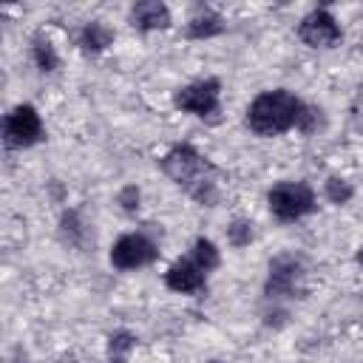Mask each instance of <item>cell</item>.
<instances>
[{
  "label": "cell",
  "mask_w": 363,
  "mask_h": 363,
  "mask_svg": "<svg viewBox=\"0 0 363 363\" xmlns=\"http://www.w3.org/2000/svg\"><path fill=\"white\" fill-rule=\"evenodd\" d=\"M162 170L179 184L184 187L199 204L216 207L218 201V190H216V167L193 147V145H173L164 156H162Z\"/></svg>",
  "instance_id": "1"
},
{
  "label": "cell",
  "mask_w": 363,
  "mask_h": 363,
  "mask_svg": "<svg viewBox=\"0 0 363 363\" xmlns=\"http://www.w3.org/2000/svg\"><path fill=\"white\" fill-rule=\"evenodd\" d=\"M309 113L312 111H306L295 94L278 88V91H267L252 99V105L247 111V125L258 136H275V133H284V130L306 122Z\"/></svg>",
  "instance_id": "2"
},
{
  "label": "cell",
  "mask_w": 363,
  "mask_h": 363,
  "mask_svg": "<svg viewBox=\"0 0 363 363\" xmlns=\"http://www.w3.org/2000/svg\"><path fill=\"white\" fill-rule=\"evenodd\" d=\"M267 201H269V210L275 213V218H281V221H295V218H301V216L315 210V193L303 182H281V184H275L269 190Z\"/></svg>",
  "instance_id": "3"
},
{
  "label": "cell",
  "mask_w": 363,
  "mask_h": 363,
  "mask_svg": "<svg viewBox=\"0 0 363 363\" xmlns=\"http://www.w3.org/2000/svg\"><path fill=\"white\" fill-rule=\"evenodd\" d=\"M40 133H43L40 113L31 105H17L3 122V139L9 147H28L40 139Z\"/></svg>",
  "instance_id": "4"
},
{
  "label": "cell",
  "mask_w": 363,
  "mask_h": 363,
  "mask_svg": "<svg viewBox=\"0 0 363 363\" xmlns=\"http://www.w3.org/2000/svg\"><path fill=\"white\" fill-rule=\"evenodd\" d=\"M159 258V250L150 238L139 235V233H130V235H122L113 250H111V264L116 269H136V267H145V264H153Z\"/></svg>",
  "instance_id": "5"
},
{
  "label": "cell",
  "mask_w": 363,
  "mask_h": 363,
  "mask_svg": "<svg viewBox=\"0 0 363 363\" xmlns=\"http://www.w3.org/2000/svg\"><path fill=\"white\" fill-rule=\"evenodd\" d=\"M298 37L312 48H329L340 40V26L335 23V17L326 9H315L312 14H306L301 20Z\"/></svg>",
  "instance_id": "6"
},
{
  "label": "cell",
  "mask_w": 363,
  "mask_h": 363,
  "mask_svg": "<svg viewBox=\"0 0 363 363\" xmlns=\"http://www.w3.org/2000/svg\"><path fill=\"white\" fill-rule=\"evenodd\" d=\"M218 79H204V82H193V85H184L176 96H173V102H176V108H182V111H190V113H196V116H207V113H213L216 108H218Z\"/></svg>",
  "instance_id": "7"
},
{
  "label": "cell",
  "mask_w": 363,
  "mask_h": 363,
  "mask_svg": "<svg viewBox=\"0 0 363 363\" xmlns=\"http://www.w3.org/2000/svg\"><path fill=\"white\" fill-rule=\"evenodd\" d=\"M301 272H303V267H301L298 258H292V255H278V258H272V264H269V278H267L264 292H267L269 298L292 295V292H295V284H298V278H301Z\"/></svg>",
  "instance_id": "8"
},
{
  "label": "cell",
  "mask_w": 363,
  "mask_h": 363,
  "mask_svg": "<svg viewBox=\"0 0 363 363\" xmlns=\"http://www.w3.org/2000/svg\"><path fill=\"white\" fill-rule=\"evenodd\" d=\"M164 284L173 292H201L204 289V269L196 261L182 258L164 272Z\"/></svg>",
  "instance_id": "9"
},
{
  "label": "cell",
  "mask_w": 363,
  "mask_h": 363,
  "mask_svg": "<svg viewBox=\"0 0 363 363\" xmlns=\"http://www.w3.org/2000/svg\"><path fill=\"white\" fill-rule=\"evenodd\" d=\"M130 23L139 28V31H153V28H167L170 26V11L164 3L159 0H145V3H136L130 9Z\"/></svg>",
  "instance_id": "10"
},
{
  "label": "cell",
  "mask_w": 363,
  "mask_h": 363,
  "mask_svg": "<svg viewBox=\"0 0 363 363\" xmlns=\"http://www.w3.org/2000/svg\"><path fill=\"white\" fill-rule=\"evenodd\" d=\"M113 43V31L105 23H88L79 34V45L85 54H99Z\"/></svg>",
  "instance_id": "11"
},
{
  "label": "cell",
  "mask_w": 363,
  "mask_h": 363,
  "mask_svg": "<svg viewBox=\"0 0 363 363\" xmlns=\"http://www.w3.org/2000/svg\"><path fill=\"white\" fill-rule=\"evenodd\" d=\"M221 31H224V23H221V17H218L216 11H199V14H193L190 23H187V37H193V40L216 37V34H221Z\"/></svg>",
  "instance_id": "12"
},
{
  "label": "cell",
  "mask_w": 363,
  "mask_h": 363,
  "mask_svg": "<svg viewBox=\"0 0 363 363\" xmlns=\"http://www.w3.org/2000/svg\"><path fill=\"white\" fill-rule=\"evenodd\" d=\"M193 261H196L204 272L216 269V267H218V250H216V244H213L210 238H196V244H193Z\"/></svg>",
  "instance_id": "13"
},
{
  "label": "cell",
  "mask_w": 363,
  "mask_h": 363,
  "mask_svg": "<svg viewBox=\"0 0 363 363\" xmlns=\"http://www.w3.org/2000/svg\"><path fill=\"white\" fill-rule=\"evenodd\" d=\"M34 60L40 65V71H54L60 65V57L54 51V45L45 40V37H37L34 40Z\"/></svg>",
  "instance_id": "14"
},
{
  "label": "cell",
  "mask_w": 363,
  "mask_h": 363,
  "mask_svg": "<svg viewBox=\"0 0 363 363\" xmlns=\"http://www.w3.org/2000/svg\"><path fill=\"white\" fill-rule=\"evenodd\" d=\"M352 184L346 182V179H340V176H329L326 179V199L332 201V204H346L349 199H352Z\"/></svg>",
  "instance_id": "15"
},
{
  "label": "cell",
  "mask_w": 363,
  "mask_h": 363,
  "mask_svg": "<svg viewBox=\"0 0 363 363\" xmlns=\"http://www.w3.org/2000/svg\"><path fill=\"white\" fill-rule=\"evenodd\" d=\"M136 343V335H130L128 329H119V332H111L108 337V354L111 357H125Z\"/></svg>",
  "instance_id": "16"
},
{
  "label": "cell",
  "mask_w": 363,
  "mask_h": 363,
  "mask_svg": "<svg viewBox=\"0 0 363 363\" xmlns=\"http://www.w3.org/2000/svg\"><path fill=\"white\" fill-rule=\"evenodd\" d=\"M250 238H252V224L250 221H233L230 227H227V241L233 244V247H247L250 244Z\"/></svg>",
  "instance_id": "17"
},
{
  "label": "cell",
  "mask_w": 363,
  "mask_h": 363,
  "mask_svg": "<svg viewBox=\"0 0 363 363\" xmlns=\"http://www.w3.org/2000/svg\"><path fill=\"white\" fill-rule=\"evenodd\" d=\"M62 233H65L74 244H82V227H79V213H77V210L62 213Z\"/></svg>",
  "instance_id": "18"
},
{
  "label": "cell",
  "mask_w": 363,
  "mask_h": 363,
  "mask_svg": "<svg viewBox=\"0 0 363 363\" xmlns=\"http://www.w3.org/2000/svg\"><path fill=\"white\" fill-rule=\"evenodd\" d=\"M116 201L122 204V210H125V213H136V207H139V187H136V184L122 187V190H119V196H116Z\"/></svg>",
  "instance_id": "19"
},
{
  "label": "cell",
  "mask_w": 363,
  "mask_h": 363,
  "mask_svg": "<svg viewBox=\"0 0 363 363\" xmlns=\"http://www.w3.org/2000/svg\"><path fill=\"white\" fill-rule=\"evenodd\" d=\"M108 363H125V357H111Z\"/></svg>",
  "instance_id": "20"
},
{
  "label": "cell",
  "mask_w": 363,
  "mask_h": 363,
  "mask_svg": "<svg viewBox=\"0 0 363 363\" xmlns=\"http://www.w3.org/2000/svg\"><path fill=\"white\" fill-rule=\"evenodd\" d=\"M357 264L363 267V247H360V252H357Z\"/></svg>",
  "instance_id": "21"
},
{
  "label": "cell",
  "mask_w": 363,
  "mask_h": 363,
  "mask_svg": "<svg viewBox=\"0 0 363 363\" xmlns=\"http://www.w3.org/2000/svg\"><path fill=\"white\" fill-rule=\"evenodd\" d=\"M14 363H28V360H14Z\"/></svg>",
  "instance_id": "22"
},
{
  "label": "cell",
  "mask_w": 363,
  "mask_h": 363,
  "mask_svg": "<svg viewBox=\"0 0 363 363\" xmlns=\"http://www.w3.org/2000/svg\"><path fill=\"white\" fill-rule=\"evenodd\" d=\"M210 363H221V360H210Z\"/></svg>",
  "instance_id": "23"
}]
</instances>
